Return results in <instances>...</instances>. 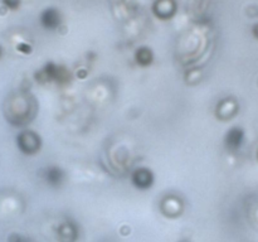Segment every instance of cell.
I'll return each mask as SVG.
<instances>
[{
	"label": "cell",
	"mask_w": 258,
	"mask_h": 242,
	"mask_svg": "<svg viewBox=\"0 0 258 242\" xmlns=\"http://www.w3.org/2000/svg\"><path fill=\"white\" fill-rule=\"evenodd\" d=\"M153 173L148 168H139L133 174V183L139 188H149L153 184Z\"/></svg>",
	"instance_id": "cell-6"
},
{
	"label": "cell",
	"mask_w": 258,
	"mask_h": 242,
	"mask_svg": "<svg viewBox=\"0 0 258 242\" xmlns=\"http://www.w3.org/2000/svg\"><path fill=\"white\" fill-rule=\"evenodd\" d=\"M17 145L23 154L33 155V154L38 153V150L40 149L42 140H40V136L34 131L25 130L17 136Z\"/></svg>",
	"instance_id": "cell-1"
},
{
	"label": "cell",
	"mask_w": 258,
	"mask_h": 242,
	"mask_svg": "<svg viewBox=\"0 0 258 242\" xmlns=\"http://www.w3.org/2000/svg\"><path fill=\"white\" fill-rule=\"evenodd\" d=\"M35 77L40 81V82H60V81L68 80V72L60 66L54 65V63H47L39 72L35 73Z\"/></svg>",
	"instance_id": "cell-2"
},
{
	"label": "cell",
	"mask_w": 258,
	"mask_h": 242,
	"mask_svg": "<svg viewBox=\"0 0 258 242\" xmlns=\"http://www.w3.org/2000/svg\"><path fill=\"white\" fill-rule=\"evenodd\" d=\"M18 50L22 53H30L32 52V47L28 44H25V43H20V44L18 45Z\"/></svg>",
	"instance_id": "cell-10"
},
{
	"label": "cell",
	"mask_w": 258,
	"mask_h": 242,
	"mask_svg": "<svg viewBox=\"0 0 258 242\" xmlns=\"http://www.w3.org/2000/svg\"><path fill=\"white\" fill-rule=\"evenodd\" d=\"M176 12V4L174 0H156L153 5V13L156 18L161 20H168L173 18Z\"/></svg>",
	"instance_id": "cell-4"
},
{
	"label": "cell",
	"mask_w": 258,
	"mask_h": 242,
	"mask_svg": "<svg viewBox=\"0 0 258 242\" xmlns=\"http://www.w3.org/2000/svg\"><path fill=\"white\" fill-rule=\"evenodd\" d=\"M63 178H64V171L59 166L53 165L45 169V179L52 186H57V184L62 183Z\"/></svg>",
	"instance_id": "cell-7"
},
{
	"label": "cell",
	"mask_w": 258,
	"mask_h": 242,
	"mask_svg": "<svg viewBox=\"0 0 258 242\" xmlns=\"http://www.w3.org/2000/svg\"><path fill=\"white\" fill-rule=\"evenodd\" d=\"M3 5L9 10H17L20 7V0H2Z\"/></svg>",
	"instance_id": "cell-9"
},
{
	"label": "cell",
	"mask_w": 258,
	"mask_h": 242,
	"mask_svg": "<svg viewBox=\"0 0 258 242\" xmlns=\"http://www.w3.org/2000/svg\"><path fill=\"white\" fill-rule=\"evenodd\" d=\"M253 34H254V37L258 38V24L254 25V28H253Z\"/></svg>",
	"instance_id": "cell-11"
},
{
	"label": "cell",
	"mask_w": 258,
	"mask_h": 242,
	"mask_svg": "<svg viewBox=\"0 0 258 242\" xmlns=\"http://www.w3.org/2000/svg\"><path fill=\"white\" fill-rule=\"evenodd\" d=\"M135 59L138 62V65L143 66V67H146V66L151 65L154 59L153 52H151L150 48L148 47H140L138 48L135 53Z\"/></svg>",
	"instance_id": "cell-8"
},
{
	"label": "cell",
	"mask_w": 258,
	"mask_h": 242,
	"mask_svg": "<svg viewBox=\"0 0 258 242\" xmlns=\"http://www.w3.org/2000/svg\"><path fill=\"white\" fill-rule=\"evenodd\" d=\"M3 54H4V48H3L2 44H0V58L3 57Z\"/></svg>",
	"instance_id": "cell-12"
},
{
	"label": "cell",
	"mask_w": 258,
	"mask_h": 242,
	"mask_svg": "<svg viewBox=\"0 0 258 242\" xmlns=\"http://www.w3.org/2000/svg\"><path fill=\"white\" fill-rule=\"evenodd\" d=\"M243 140L244 131L241 128H237L236 126V128H232L228 130L226 138H224V144H226V148L229 151H236L241 148Z\"/></svg>",
	"instance_id": "cell-5"
},
{
	"label": "cell",
	"mask_w": 258,
	"mask_h": 242,
	"mask_svg": "<svg viewBox=\"0 0 258 242\" xmlns=\"http://www.w3.org/2000/svg\"><path fill=\"white\" fill-rule=\"evenodd\" d=\"M39 23L44 29L57 30L62 24V14L57 8H45L39 14Z\"/></svg>",
	"instance_id": "cell-3"
}]
</instances>
